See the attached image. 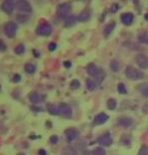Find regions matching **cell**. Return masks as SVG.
<instances>
[{
    "mask_svg": "<svg viewBox=\"0 0 148 155\" xmlns=\"http://www.w3.org/2000/svg\"><path fill=\"white\" fill-rule=\"evenodd\" d=\"M88 74L92 77H94L98 82H102L105 78V73L101 69H99L97 66H95L94 64H89L87 68Z\"/></svg>",
    "mask_w": 148,
    "mask_h": 155,
    "instance_id": "cell-1",
    "label": "cell"
},
{
    "mask_svg": "<svg viewBox=\"0 0 148 155\" xmlns=\"http://www.w3.org/2000/svg\"><path fill=\"white\" fill-rule=\"evenodd\" d=\"M125 75L129 80H133V81L142 79L144 77L142 72H140V71H138L137 69H135L133 67H127V69L125 71Z\"/></svg>",
    "mask_w": 148,
    "mask_h": 155,
    "instance_id": "cell-2",
    "label": "cell"
},
{
    "mask_svg": "<svg viewBox=\"0 0 148 155\" xmlns=\"http://www.w3.org/2000/svg\"><path fill=\"white\" fill-rule=\"evenodd\" d=\"M15 7H16L17 10L20 12H26V13H29V12L32 11L31 4H30L27 0H17L16 4H15Z\"/></svg>",
    "mask_w": 148,
    "mask_h": 155,
    "instance_id": "cell-3",
    "label": "cell"
},
{
    "mask_svg": "<svg viewBox=\"0 0 148 155\" xmlns=\"http://www.w3.org/2000/svg\"><path fill=\"white\" fill-rule=\"evenodd\" d=\"M16 31H17V24L12 22V21H9L5 24L4 26V32L5 35L8 36V38H14L15 35H16Z\"/></svg>",
    "mask_w": 148,
    "mask_h": 155,
    "instance_id": "cell-4",
    "label": "cell"
},
{
    "mask_svg": "<svg viewBox=\"0 0 148 155\" xmlns=\"http://www.w3.org/2000/svg\"><path fill=\"white\" fill-rule=\"evenodd\" d=\"M52 31V27L48 23H41L36 28V33L41 36H48Z\"/></svg>",
    "mask_w": 148,
    "mask_h": 155,
    "instance_id": "cell-5",
    "label": "cell"
},
{
    "mask_svg": "<svg viewBox=\"0 0 148 155\" xmlns=\"http://www.w3.org/2000/svg\"><path fill=\"white\" fill-rule=\"evenodd\" d=\"M15 4H16V2H15L14 0H4L1 5V8L5 13L11 14L14 10Z\"/></svg>",
    "mask_w": 148,
    "mask_h": 155,
    "instance_id": "cell-6",
    "label": "cell"
},
{
    "mask_svg": "<svg viewBox=\"0 0 148 155\" xmlns=\"http://www.w3.org/2000/svg\"><path fill=\"white\" fill-rule=\"evenodd\" d=\"M71 11V5L69 3H63V4H60L58 6L57 9V13L58 15V17H66L67 14L70 13Z\"/></svg>",
    "mask_w": 148,
    "mask_h": 155,
    "instance_id": "cell-7",
    "label": "cell"
},
{
    "mask_svg": "<svg viewBox=\"0 0 148 155\" xmlns=\"http://www.w3.org/2000/svg\"><path fill=\"white\" fill-rule=\"evenodd\" d=\"M58 110H60V115H61L64 118H70L72 116V108L70 105L66 103H61L58 106Z\"/></svg>",
    "mask_w": 148,
    "mask_h": 155,
    "instance_id": "cell-8",
    "label": "cell"
},
{
    "mask_svg": "<svg viewBox=\"0 0 148 155\" xmlns=\"http://www.w3.org/2000/svg\"><path fill=\"white\" fill-rule=\"evenodd\" d=\"M137 64L141 69H147L148 68V57L143 54H138L135 58Z\"/></svg>",
    "mask_w": 148,
    "mask_h": 155,
    "instance_id": "cell-9",
    "label": "cell"
},
{
    "mask_svg": "<svg viewBox=\"0 0 148 155\" xmlns=\"http://www.w3.org/2000/svg\"><path fill=\"white\" fill-rule=\"evenodd\" d=\"M133 19H134V16L133 14L130 13V12H127V13H124L121 15V21L125 25H129L133 22Z\"/></svg>",
    "mask_w": 148,
    "mask_h": 155,
    "instance_id": "cell-10",
    "label": "cell"
},
{
    "mask_svg": "<svg viewBox=\"0 0 148 155\" xmlns=\"http://www.w3.org/2000/svg\"><path fill=\"white\" fill-rule=\"evenodd\" d=\"M99 143L104 145V146H109V145L112 144V138H111L110 134H105L103 136H101L100 138L98 139Z\"/></svg>",
    "mask_w": 148,
    "mask_h": 155,
    "instance_id": "cell-11",
    "label": "cell"
},
{
    "mask_svg": "<svg viewBox=\"0 0 148 155\" xmlns=\"http://www.w3.org/2000/svg\"><path fill=\"white\" fill-rule=\"evenodd\" d=\"M66 136H67V141L71 142V141L75 140V139L78 137V131L74 128H70L66 130Z\"/></svg>",
    "mask_w": 148,
    "mask_h": 155,
    "instance_id": "cell-12",
    "label": "cell"
},
{
    "mask_svg": "<svg viewBox=\"0 0 148 155\" xmlns=\"http://www.w3.org/2000/svg\"><path fill=\"white\" fill-rule=\"evenodd\" d=\"M28 99L32 104H38L42 101L41 96L39 94H38V93H35V92L30 93V94L28 95Z\"/></svg>",
    "mask_w": 148,
    "mask_h": 155,
    "instance_id": "cell-13",
    "label": "cell"
},
{
    "mask_svg": "<svg viewBox=\"0 0 148 155\" xmlns=\"http://www.w3.org/2000/svg\"><path fill=\"white\" fill-rule=\"evenodd\" d=\"M118 124H119V126H121V127L128 128V127H130L132 125V120L128 117H122L119 119Z\"/></svg>",
    "mask_w": 148,
    "mask_h": 155,
    "instance_id": "cell-14",
    "label": "cell"
},
{
    "mask_svg": "<svg viewBox=\"0 0 148 155\" xmlns=\"http://www.w3.org/2000/svg\"><path fill=\"white\" fill-rule=\"evenodd\" d=\"M108 118H109V117H108L106 114H104V113L99 114V115L95 118L94 124H95V125H101V124H104L108 120Z\"/></svg>",
    "mask_w": 148,
    "mask_h": 155,
    "instance_id": "cell-15",
    "label": "cell"
},
{
    "mask_svg": "<svg viewBox=\"0 0 148 155\" xmlns=\"http://www.w3.org/2000/svg\"><path fill=\"white\" fill-rule=\"evenodd\" d=\"M90 17H91L90 10H88V9H85V10H83L81 13L79 14L78 19L80 21H83V22H85V21H88L89 19H90Z\"/></svg>",
    "mask_w": 148,
    "mask_h": 155,
    "instance_id": "cell-16",
    "label": "cell"
},
{
    "mask_svg": "<svg viewBox=\"0 0 148 155\" xmlns=\"http://www.w3.org/2000/svg\"><path fill=\"white\" fill-rule=\"evenodd\" d=\"M24 70H25V72L27 74H35V71H36V68L33 64H26L25 66H24Z\"/></svg>",
    "mask_w": 148,
    "mask_h": 155,
    "instance_id": "cell-17",
    "label": "cell"
},
{
    "mask_svg": "<svg viewBox=\"0 0 148 155\" xmlns=\"http://www.w3.org/2000/svg\"><path fill=\"white\" fill-rule=\"evenodd\" d=\"M114 27H115V23H114V22H110L109 24H107V26L105 27V30H104V35H105V36H108V35H109L110 33L113 31Z\"/></svg>",
    "mask_w": 148,
    "mask_h": 155,
    "instance_id": "cell-18",
    "label": "cell"
},
{
    "mask_svg": "<svg viewBox=\"0 0 148 155\" xmlns=\"http://www.w3.org/2000/svg\"><path fill=\"white\" fill-rule=\"evenodd\" d=\"M76 21H77V18L74 16V15H71V16H69V17L67 18L66 26H72V25H74V24L76 23Z\"/></svg>",
    "mask_w": 148,
    "mask_h": 155,
    "instance_id": "cell-19",
    "label": "cell"
},
{
    "mask_svg": "<svg viewBox=\"0 0 148 155\" xmlns=\"http://www.w3.org/2000/svg\"><path fill=\"white\" fill-rule=\"evenodd\" d=\"M64 155H78L77 151L73 147H67L64 151Z\"/></svg>",
    "mask_w": 148,
    "mask_h": 155,
    "instance_id": "cell-20",
    "label": "cell"
},
{
    "mask_svg": "<svg viewBox=\"0 0 148 155\" xmlns=\"http://www.w3.org/2000/svg\"><path fill=\"white\" fill-rule=\"evenodd\" d=\"M96 87H97L96 83H95L93 80H88L87 81V88L90 90V91H93V90H95V89H96Z\"/></svg>",
    "mask_w": 148,
    "mask_h": 155,
    "instance_id": "cell-21",
    "label": "cell"
},
{
    "mask_svg": "<svg viewBox=\"0 0 148 155\" xmlns=\"http://www.w3.org/2000/svg\"><path fill=\"white\" fill-rule=\"evenodd\" d=\"M107 105H108V108H109L110 110H114L117 106V102H116V100H114V99H110V100L108 101Z\"/></svg>",
    "mask_w": 148,
    "mask_h": 155,
    "instance_id": "cell-22",
    "label": "cell"
},
{
    "mask_svg": "<svg viewBox=\"0 0 148 155\" xmlns=\"http://www.w3.org/2000/svg\"><path fill=\"white\" fill-rule=\"evenodd\" d=\"M48 112L51 114V115H58L60 114V110H58V107L55 106H49Z\"/></svg>",
    "mask_w": 148,
    "mask_h": 155,
    "instance_id": "cell-23",
    "label": "cell"
},
{
    "mask_svg": "<svg viewBox=\"0 0 148 155\" xmlns=\"http://www.w3.org/2000/svg\"><path fill=\"white\" fill-rule=\"evenodd\" d=\"M110 67H111V69H112V71H114V72H118V71H119V63L117 61H111Z\"/></svg>",
    "mask_w": 148,
    "mask_h": 155,
    "instance_id": "cell-24",
    "label": "cell"
},
{
    "mask_svg": "<svg viewBox=\"0 0 148 155\" xmlns=\"http://www.w3.org/2000/svg\"><path fill=\"white\" fill-rule=\"evenodd\" d=\"M24 51H25V48H24L23 45H18L16 48H15V54H23Z\"/></svg>",
    "mask_w": 148,
    "mask_h": 155,
    "instance_id": "cell-25",
    "label": "cell"
},
{
    "mask_svg": "<svg viewBox=\"0 0 148 155\" xmlns=\"http://www.w3.org/2000/svg\"><path fill=\"white\" fill-rule=\"evenodd\" d=\"M138 155H148V146L147 145L141 146L139 152H138Z\"/></svg>",
    "mask_w": 148,
    "mask_h": 155,
    "instance_id": "cell-26",
    "label": "cell"
},
{
    "mask_svg": "<svg viewBox=\"0 0 148 155\" xmlns=\"http://www.w3.org/2000/svg\"><path fill=\"white\" fill-rule=\"evenodd\" d=\"M93 154L94 155H105V154H106V151H105L103 148L98 147V148H96V149H94Z\"/></svg>",
    "mask_w": 148,
    "mask_h": 155,
    "instance_id": "cell-27",
    "label": "cell"
},
{
    "mask_svg": "<svg viewBox=\"0 0 148 155\" xmlns=\"http://www.w3.org/2000/svg\"><path fill=\"white\" fill-rule=\"evenodd\" d=\"M139 40L141 42L143 43H147L148 45V32H145V33H142L140 36H139Z\"/></svg>",
    "mask_w": 148,
    "mask_h": 155,
    "instance_id": "cell-28",
    "label": "cell"
},
{
    "mask_svg": "<svg viewBox=\"0 0 148 155\" xmlns=\"http://www.w3.org/2000/svg\"><path fill=\"white\" fill-rule=\"evenodd\" d=\"M80 85H81V84H80V82L78 80H73L72 82H71V88L74 89V90L80 88Z\"/></svg>",
    "mask_w": 148,
    "mask_h": 155,
    "instance_id": "cell-29",
    "label": "cell"
},
{
    "mask_svg": "<svg viewBox=\"0 0 148 155\" xmlns=\"http://www.w3.org/2000/svg\"><path fill=\"white\" fill-rule=\"evenodd\" d=\"M17 20L20 21V22H26L27 20H28V17H27V15H21V14H18L17 15Z\"/></svg>",
    "mask_w": 148,
    "mask_h": 155,
    "instance_id": "cell-30",
    "label": "cell"
},
{
    "mask_svg": "<svg viewBox=\"0 0 148 155\" xmlns=\"http://www.w3.org/2000/svg\"><path fill=\"white\" fill-rule=\"evenodd\" d=\"M118 91L120 94H124V95L127 94V90H126L125 86L123 85V84H119L118 85Z\"/></svg>",
    "mask_w": 148,
    "mask_h": 155,
    "instance_id": "cell-31",
    "label": "cell"
},
{
    "mask_svg": "<svg viewBox=\"0 0 148 155\" xmlns=\"http://www.w3.org/2000/svg\"><path fill=\"white\" fill-rule=\"evenodd\" d=\"M55 48H57V45H55L54 42H51V43L48 45V49H49L51 51H54Z\"/></svg>",
    "mask_w": 148,
    "mask_h": 155,
    "instance_id": "cell-32",
    "label": "cell"
},
{
    "mask_svg": "<svg viewBox=\"0 0 148 155\" xmlns=\"http://www.w3.org/2000/svg\"><path fill=\"white\" fill-rule=\"evenodd\" d=\"M6 49V45L2 40H0V51H4Z\"/></svg>",
    "mask_w": 148,
    "mask_h": 155,
    "instance_id": "cell-33",
    "label": "cell"
},
{
    "mask_svg": "<svg viewBox=\"0 0 148 155\" xmlns=\"http://www.w3.org/2000/svg\"><path fill=\"white\" fill-rule=\"evenodd\" d=\"M58 136H51V142L52 144H55V143H58Z\"/></svg>",
    "mask_w": 148,
    "mask_h": 155,
    "instance_id": "cell-34",
    "label": "cell"
},
{
    "mask_svg": "<svg viewBox=\"0 0 148 155\" xmlns=\"http://www.w3.org/2000/svg\"><path fill=\"white\" fill-rule=\"evenodd\" d=\"M12 81H13L14 83H17L20 81V76L19 75H14L13 76V79H12Z\"/></svg>",
    "mask_w": 148,
    "mask_h": 155,
    "instance_id": "cell-35",
    "label": "cell"
},
{
    "mask_svg": "<svg viewBox=\"0 0 148 155\" xmlns=\"http://www.w3.org/2000/svg\"><path fill=\"white\" fill-rule=\"evenodd\" d=\"M143 96H145V97H148V87L143 91Z\"/></svg>",
    "mask_w": 148,
    "mask_h": 155,
    "instance_id": "cell-36",
    "label": "cell"
},
{
    "mask_svg": "<svg viewBox=\"0 0 148 155\" xmlns=\"http://www.w3.org/2000/svg\"><path fill=\"white\" fill-rule=\"evenodd\" d=\"M64 66H66L67 68H69V67H71V63L70 61H66V63H64Z\"/></svg>",
    "mask_w": 148,
    "mask_h": 155,
    "instance_id": "cell-37",
    "label": "cell"
},
{
    "mask_svg": "<svg viewBox=\"0 0 148 155\" xmlns=\"http://www.w3.org/2000/svg\"><path fill=\"white\" fill-rule=\"evenodd\" d=\"M45 154H47V153H45V151L44 150H41V151H39V155H45Z\"/></svg>",
    "mask_w": 148,
    "mask_h": 155,
    "instance_id": "cell-38",
    "label": "cell"
},
{
    "mask_svg": "<svg viewBox=\"0 0 148 155\" xmlns=\"http://www.w3.org/2000/svg\"><path fill=\"white\" fill-rule=\"evenodd\" d=\"M145 18H146V19H148V14H146V16H145Z\"/></svg>",
    "mask_w": 148,
    "mask_h": 155,
    "instance_id": "cell-39",
    "label": "cell"
},
{
    "mask_svg": "<svg viewBox=\"0 0 148 155\" xmlns=\"http://www.w3.org/2000/svg\"><path fill=\"white\" fill-rule=\"evenodd\" d=\"M18 155H24V154H21V153H20V154H18Z\"/></svg>",
    "mask_w": 148,
    "mask_h": 155,
    "instance_id": "cell-40",
    "label": "cell"
}]
</instances>
